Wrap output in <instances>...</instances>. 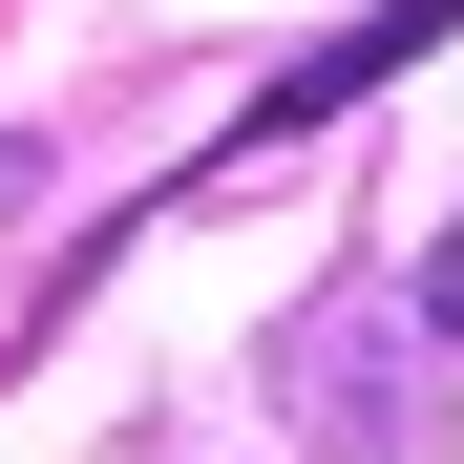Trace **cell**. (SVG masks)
I'll list each match as a JSON object with an SVG mask.
<instances>
[{
	"instance_id": "cell-1",
	"label": "cell",
	"mask_w": 464,
	"mask_h": 464,
	"mask_svg": "<svg viewBox=\"0 0 464 464\" xmlns=\"http://www.w3.org/2000/svg\"><path fill=\"white\" fill-rule=\"evenodd\" d=\"M275 380L317 401V443H443V380H464V338L422 317V275H359V295H317V317L275 338Z\"/></svg>"
},
{
	"instance_id": "cell-2",
	"label": "cell",
	"mask_w": 464,
	"mask_h": 464,
	"mask_svg": "<svg viewBox=\"0 0 464 464\" xmlns=\"http://www.w3.org/2000/svg\"><path fill=\"white\" fill-rule=\"evenodd\" d=\"M422 43H464V0H380V22H359V43H317V63H295V85H275L254 127H232V169H254V148H295V127H338L359 85H401V63H422Z\"/></svg>"
}]
</instances>
